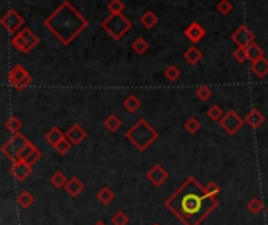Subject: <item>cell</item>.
Listing matches in <instances>:
<instances>
[{
    "label": "cell",
    "instance_id": "6da1fadb",
    "mask_svg": "<svg viewBox=\"0 0 268 225\" xmlns=\"http://www.w3.org/2000/svg\"><path fill=\"white\" fill-rule=\"evenodd\" d=\"M44 25L60 43L68 46L85 30V27L88 25V21L74 8L68 0H64L50 16L46 19Z\"/></svg>",
    "mask_w": 268,
    "mask_h": 225
},
{
    "label": "cell",
    "instance_id": "7a4b0ae2",
    "mask_svg": "<svg viewBox=\"0 0 268 225\" xmlns=\"http://www.w3.org/2000/svg\"><path fill=\"white\" fill-rule=\"evenodd\" d=\"M205 203H217V200L207 195L205 188L199 186L195 178H189L184 186L166 202V205L174 213H177L187 225H191V217L196 216Z\"/></svg>",
    "mask_w": 268,
    "mask_h": 225
},
{
    "label": "cell",
    "instance_id": "3957f363",
    "mask_svg": "<svg viewBox=\"0 0 268 225\" xmlns=\"http://www.w3.org/2000/svg\"><path fill=\"white\" fill-rule=\"evenodd\" d=\"M157 131L154 129L149 123H147L144 118L142 120H138L135 124L132 126V129L127 132L126 137L129 138V140L135 145V147L140 150V151H144L147 147H149L151 143L156 142L157 138Z\"/></svg>",
    "mask_w": 268,
    "mask_h": 225
},
{
    "label": "cell",
    "instance_id": "277c9868",
    "mask_svg": "<svg viewBox=\"0 0 268 225\" xmlns=\"http://www.w3.org/2000/svg\"><path fill=\"white\" fill-rule=\"evenodd\" d=\"M102 29L109 33V35L119 41L126 36L127 32H130L132 29V22L130 19H127L123 13H118V15H110L107 19H104L102 22Z\"/></svg>",
    "mask_w": 268,
    "mask_h": 225
},
{
    "label": "cell",
    "instance_id": "5b68a950",
    "mask_svg": "<svg viewBox=\"0 0 268 225\" xmlns=\"http://www.w3.org/2000/svg\"><path fill=\"white\" fill-rule=\"evenodd\" d=\"M38 44H39V38L29 27L21 29L11 38V46L17 52H21V54H30Z\"/></svg>",
    "mask_w": 268,
    "mask_h": 225
},
{
    "label": "cell",
    "instance_id": "8992f818",
    "mask_svg": "<svg viewBox=\"0 0 268 225\" xmlns=\"http://www.w3.org/2000/svg\"><path fill=\"white\" fill-rule=\"evenodd\" d=\"M8 82L16 90H24L32 84V76L22 65H15L8 72Z\"/></svg>",
    "mask_w": 268,
    "mask_h": 225
},
{
    "label": "cell",
    "instance_id": "52a82bcc",
    "mask_svg": "<svg viewBox=\"0 0 268 225\" xmlns=\"http://www.w3.org/2000/svg\"><path fill=\"white\" fill-rule=\"evenodd\" d=\"M0 24H2V27L8 33H11V35H16V33L24 27L25 19L19 15L16 10H10V11H6L5 15L2 16V19H0Z\"/></svg>",
    "mask_w": 268,
    "mask_h": 225
},
{
    "label": "cell",
    "instance_id": "ba28073f",
    "mask_svg": "<svg viewBox=\"0 0 268 225\" xmlns=\"http://www.w3.org/2000/svg\"><path fill=\"white\" fill-rule=\"evenodd\" d=\"M27 143H29V140H27L24 136H21V134H13V137L10 138V140L3 145L2 151H3V155L6 157H10L11 161H17L19 153H21L22 148L25 147Z\"/></svg>",
    "mask_w": 268,
    "mask_h": 225
},
{
    "label": "cell",
    "instance_id": "9c48e42d",
    "mask_svg": "<svg viewBox=\"0 0 268 225\" xmlns=\"http://www.w3.org/2000/svg\"><path fill=\"white\" fill-rule=\"evenodd\" d=\"M243 118H240L238 114H236L234 110H229L227 114L221 118L220 120V124H221V128H223L227 134H231L234 136L236 132H238V129L243 126Z\"/></svg>",
    "mask_w": 268,
    "mask_h": 225
},
{
    "label": "cell",
    "instance_id": "30bf717a",
    "mask_svg": "<svg viewBox=\"0 0 268 225\" xmlns=\"http://www.w3.org/2000/svg\"><path fill=\"white\" fill-rule=\"evenodd\" d=\"M254 33L246 27V25H240V27L232 33L231 39L237 44V48H248L254 43Z\"/></svg>",
    "mask_w": 268,
    "mask_h": 225
},
{
    "label": "cell",
    "instance_id": "8fae6325",
    "mask_svg": "<svg viewBox=\"0 0 268 225\" xmlns=\"http://www.w3.org/2000/svg\"><path fill=\"white\" fill-rule=\"evenodd\" d=\"M39 157H41V153L38 151V148L35 147L33 143H27L25 147L22 148V151L19 153V157L17 159L19 161H24V162H27V164H30V165H33L35 164Z\"/></svg>",
    "mask_w": 268,
    "mask_h": 225
},
{
    "label": "cell",
    "instance_id": "7c38bea8",
    "mask_svg": "<svg viewBox=\"0 0 268 225\" xmlns=\"http://www.w3.org/2000/svg\"><path fill=\"white\" fill-rule=\"evenodd\" d=\"M184 35L189 38L193 44H196V43H199L201 39L205 36V29L199 22L195 21V22H191L189 27L184 30Z\"/></svg>",
    "mask_w": 268,
    "mask_h": 225
},
{
    "label": "cell",
    "instance_id": "4fadbf2b",
    "mask_svg": "<svg viewBox=\"0 0 268 225\" xmlns=\"http://www.w3.org/2000/svg\"><path fill=\"white\" fill-rule=\"evenodd\" d=\"M147 180H149L154 186H162V184L168 180V172H166L162 165L157 164L147 172Z\"/></svg>",
    "mask_w": 268,
    "mask_h": 225
},
{
    "label": "cell",
    "instance_id": "5bb4252c",
    "mask_svg": "<svg viewBox=\"0 0 268 225\" xmlns=\"http://www.w3.org/2000/svg\"><path fill=\"white\" fill-rule=\"evenodd\" d=\"M32 173V165L24 161H15L11 167V175L16 178L17 181H24L27 176Z\"/></svg>",
    "mask_w": 268,
    "mask_h": 225
},
{
    "label": "cell",
    "instance_id": "9a60e30c",
    "mask_svg": "<svg viewBox=\"0 0 268 225\" xmlns=\"http://www.w3.org/2000/svg\"><path fill=\"white\" fill-rule=\"evenodd\" d=\"M245 121H246L248 124H250L251 128L257 129V128H260V126L264 124L265 117H264V114H262V112H260L259 109H251V110L246 114Z\"/></svg>",
    "mask_w": 268,
    "mask_h": 225
},
{
    "label": "cell",
    "instance_id": "2e32d148",
    "mask_svg": "<svg viewBox=\"0 0 268 225\" xmlns=\"http://www.w3.org/2000/svg\"><path fill=\"white\" fill-rule=\"evenodd\" d=\"M66 137L69 138L72 145H79V143H82L85 140L86 131L80 126V124H74V126H71L69 131L66 132Z\"/></svg>",
    "mask_w": 268,
    "mask_h": 225
},
{
    "label": "cell",
    "instance_id": "e0dca14e",
    "mask_svg": "<svg viewBox=\"0 0 268 225\" xmlns=\"http://www.w3.org/2000/svg\"><path fill=\"white\" fill-rule=\"evenodd\" d=\"M251 71L257 77L264 79L265 76H268V60H267L265 57H262V58H259V60L252 62L251 63Z\"/></svg>",
    "mask_w": 268,
    "mask_h": 225
},
{
    "label": "cell",
    "instance_id": "ac0fdd59",
    "mask_svg": "<svg viewBox=\"0 0 268 225\" xmlns=\"http://www.w3.org/2000/svg\"><path fill=\"white\" fill-rule=\"evenodd\" d=\"M184 60L190 65H198L201 60H203V52H201L195 44L189 48L184 52Z\"/></svg>",
    "mask_w": 268,
    "mask_h": 225
},
{
    "label": "cell",
    "instance_id": "d6986e66",
    "mask_svg": "<svg viewBox=\"0 0 268 225\" xmlns=\"http://www.w3.org/2000/svg\"><path fill=\"white\" fill-rule=\"evenodd\" d=\"M64 188L72 197H77L83 190V183L80 181L79 178H71V180H68V183H66Z\"/></svg>",
    "mask_w": 268,
    "mask_h": 225
},
{
    "label": "cell",
    "instance_id": "ffe728a7",
    "mask_svg": "<svg viewBox=\"0 0 268 225\" xmlns=\"http://www.w3.org/2000/svg\"><path fill=\"white\" fill-rule=\"evenodd\" d=\"M140 22H142L146 29H154L157 25V22H158V16L156 15L154 11H146V13H143V16L140 17Z\"/></svg>",
    "mask_w": 268,
    "mask_h": 225
},
{
    "label": "cell",
    "instance_id": "44dd1931",
    "mask_svg": "<svg viewBox=\"0 0 268 225\" xmlns=\"http://www.w3.org/2000/svg\"><path fill=\"white\" fill-rule=\"evenodd\" d=\"M123 105L126 107V110H129L130 114H133V112H137L140 107H142V101H140V99L135 95H129V96L124 99Z\"/></svg>",
    "mask_w": 268,
    "mask_h": 225
},
{
    "label": "cell",
    "instance_id": "7402d4cb",
    "mask_svg": "<svg viewBox=\"0 0 268 225\" xmlns=\"http://www.w3.org/2000/svg\"><path fill=\"white\" fill-rule=\"evenodd\" d=\"M66 137V134H63L62 131H60L58 128H52L47 134H46V140H47V143H50L52 147H55V145L60 142V140H63V138Z\"/></svg>",
    "mask_w": 268,
    "mask_h": 225
},
{
    "label": "cell",
    "instance_id": "603a6c76",
    "mask_svg": "<svg viewBox=\"0 0 268 225\" xmlns=\"http://www.w3.org/2000/svg\"><path fill=\"white\" fill-rule=\"evenodd\" d=\"M246 49H248V60H250L251 63L264 57V51H262V48H260V46L256 44V43H252L251 46H248Z\"/></svg>",
    "mask_w": 268,
    "mask_h": 225
},
{
    "label": "cell",
    "instance_id": "cb8c5ba5",
    "mask_svg": "<svg viewBox=\"0 0 268 225\" xmlns=\"http://www.w3.org/2000/svg\"><path fill=\"white\" fill-rule=\"evenodd\" d=\"M147 49H149V43L146 41V39L142 36V38H137L135 41L132 43V51L135 52L138 55H144Z\"/></svg>",
    "mask_w": 268,
    "mask_h": 225
},
{
    "label": "cell",
    "instance_id": "d4e9b609",
    "mask_svg": "<svg viewBox=\"0 0 268 225\" xmlns=\"http://www.w3.org/2000/svg\"><path fill=\"white\" fill-rule=\"evenodd\" d=\"M104 126L109 129L110 132H115L119 129V126H121V120H119V117L115 115V114H110L109 117L104 120Z\"/></svg>",
    "mask_w": 268,
    "mask_h": 225
},
{
    "label": "cell",
    "instance_id": "484cf974",
    "mask_svg": "<svg viewBox=\"0 0 268 225\" xmlns=\"http://www.w3.org/2000/svg\"><path fill=\"white\" fill-rule=\"evenodd\" d=\"M5 126L11 134H19V131H21V128H22V121L19 120L17 117H10L8 120H6Z\"/></svg>",
    "mask_w": 268,
    "mask_h": 225
},
{
    "label": "cell",
    "instance_id": "4316f807",
    "mask_svg": "<svg viewBox=\"0 0 268 225\" xmlns=\"http://www.w3.org/2000/svg\"><path fill=\"white\" fill-rule=\"evenodd\" d=\"M113 198H115V194L111 192L110 188H102V189H100V192L97 194V200L102 205H109Z\"/></svg>",
    "mask_w": 268,
    "mask_h": 225
},
{
    "label": "cell",
    "instance_id": "83f0119b",
    "mask_svg": "<svg viewBox=\"0 0 268 225\" xmlns=\"http://www.w3.org/2000/svg\"><path fill=\"white\" fill-rule=\"evenodd\" d=\"M126 8V5L123 0H110L109 5H107V10H109L110 15H118V13H123Z\"/></svg>",
    "mask_w": 268,
    "mask_h": 225
},
{
    "label": "cell",
    "instance_id": "f1b7e54d",
    "mask_svg": "<svg viewBox=\"0 0 268 225\" xmlns=\"http://www.w3.org/2000/svg\"><path fill=\"white\" fill-rule=\"evenodd\" d=\"M232 10H234V5L229 2V0H220V2L217 3V11L223 16L231 15Z\"/></svg>",
    "mask_w": 268,
    "mask_h": 225
},
{
    "label": "cell",
    "instance_id": "f546056e",
    "mask_svg": "<svg viewBox=\"0 0 268 225\" xmlns=\"http://www.w3.org/2000/svg\"><path fill=\"white\" fill-rule=\"evenodd\" d=\"M50 183L55 188H63L66 186V183H68V178H66V175L62 173V172H55V173L50 176Z\"/></svg>",
    "mask_w": 268,
    "mask_h": 225
},
{
    "label": "cell",
    "instance_id": "4dcf8cb0",
    "mask_svg": "<svg viewBox=\"0 0 268 225\" xmlns=\"http://www.w3.org/2000/svg\"><path fill=\"white\" fill-rule=\"evenodd\" d=\"M165 76H166L168 81L174 82V81H177V79L180 77V69L177 68L176 65H168L165 68Z\"/></svg>",
    "mask_w": 268,
    "mask_h": 225
},
{
    "label": "cell",
    "instance_id": "1f68e13d",
    "mask_svg": "<svg viewBox=\"0 0 268 225\" xmlns=\"http://www.w3.org/2000/svg\"><path fill=\"white\" fill-rule=\"evenodd\" d=\"M207 115H209V118L210 120H213V121H220L221 118L224 117V112H223V109L220 107V105H212V107L207 110Z\"/></svg>",
    "mask_w": 268,
    "mask_h": 225
},
{
    "label": "cell",
    "instance_id": "d6a6232c",
    "mask_svg": "<svg viewBox=\"0 0 268 225\" xmlns=\"http://www.w3.org/2000/svg\"><path fill=\"white\" fill-rule=\"evenodd\" d=\"M232 58L237 63H245L248 62V49L246 48H237L232 52Z\"/></svg>",
    "mask_w": 268,
    "mask_h": 225
},
{
    "label": "cell",
    "instance_id": "836d02e7",
    "mask_svg": "<svg viewBox=\"0 0 268 225\" xmlns=\"http://www.w3.org/2000/svg\"><path fill=\"white\" fill-rule=\"evenodd\" d=\"M185 129L190 132V134H196V132L201 129V123L198 121V118L191 117L185 121Z\"/></svg>",
    "mask_w": 268,
    "mask_h": 225
},
{
    "label": "cell",
    "instance_id": "e575fe53",
    "mask_svg": "<svg viewBox=\"0 0 268 225\" xmlns=\"http://www.w3.org/2000/svg\"><path fill=\"white\" fill-rule=\"evenodd\" d=\"M71 145H72V143H71L69 138H68V137H64L63 140H60V142H58L53 148H55L60 155H66V153H68V151L71 150Z\"/></svg>",
    "mask_w": 268,
    "mask_h": 225
},
{
    "label": "cell",
    "instance_id": "d590c367",
    "mask_svg": "<svg viewBox=\"0 0 268 225\" xmlns=\"http://www.w3.org/2000/svg\"><path fill=\"white\" fill-rule=\"evenodd\" d=\"M212 96V90L207 87V85H201L199 88H196V98L201 101H207Z\"/></svg>",
    "mask_w": 268,
    "mask_h": 225
},
{
    "label": "cell",
    "instance_id": "8d00e7d4",
    "mask_svg": "<svg viewBox=\"0 0 268 225\" xmlns=\"http://www.w3.org/2000/svg\"><path fill=\"white\" fill-rule=\"evenodd\" d=\"M17 202H19V205H21L22 208H29L30 205L33 203V197H32V194L30 192H22L21 195L17 197Z\"/></svg>",
    "mask_w": 268,
    "mask_h": 225
},
{
    "label": "cell",
    "instance_id": "74e56055",
    "mask_svg": "<svg viewBox=\"0 0 268 225\" xmlns=\"http://www.w3.org/2000/svg\"><path fill=\"white\" fill-rule=\"evenodd\" d=\"M262 208H264V205L259 198H252V200H250V203H248V209L251 211V214H257Z\"/></svg>",
    "mask_w": 268,
    "mask_h": 225
},
{
    "label": "cell",
    "instance_id": "f35d334b",
    "mask_svg": "<svg viewBox=\"0 0 268 225\" xmlns=\"http://www.w3.org/2000/svg\"><path fill=\"white\" fill-rule=\"evenodd\" d=\"M111 222H113V225H127L129 219H127V216L123 213V211H119V213H116L111 217Z\"/></svg>",
    "mask_w": 268,
    "mask_h": 225
},
{
    "label": "cell",
    "instance_id": "ab89813d",
    "mask_svg": "<svg viewBox=\"0 0 268 225\" xmlns=\"http://www.w3.org/2000/svg\"><path fill=\"white\" fill-rule=\"evenodd\" d=\"M205 192H207V195H210V197H213V194H218L220 192V188L217 186V184H213V183H210L209 186L205 188Z\"/></svg>",
    "mask_w": 268,
    "mask_h": 225
},
{
    "label": "cell",
    "instance_id": "60d3db41",
    "mask_svg": "<svg viewBox=\"0 0 268 225\" xmlns=\"http://www.w3.org/2000/svg\"><path fill=\"white\" fill-rule=\"evenodd\" d=\"M96 225H107V224H105V222H97Z\"/></svg>",
    "mask_w": 268,
    "mask_h": 225
},
{
    "label": "cell",
    "instance_id": "b9f144b4",
    "mask_svg": "<svg viewBox=\"0 0 268 225\" xmlns=\"http://www.w3.org/2000/svg\"><path fill=\"white\" fill-rule=\"evenodd\" d=\"M267 213H268V208H267Z\"/></svg>",
    "mask_w": 268,
    "mask_h": 225
},
{
    "label": "cell",
    "instance_id": "7bdbcfd3",
    "mask_svg": "<svg viewBox=\"0 0 268 225\" xmlns=\"http://www.w3.org/2000/svg\"><path fill=\"white\" fill-rule=\"evenodd\" d=\"M156 225H157V224H156Z\"/></svg>",
    "mask_w": 268,
    "mask_h": 225
}]
</instances>
